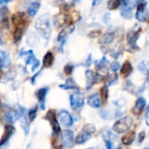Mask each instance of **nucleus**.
<instances>
[{
  "label": "nucleus",
  "mask_w": 149,
  "mask_h": 149,
  "mask_svg": "<svg viewBox=\"0 0 149 149\" xmlns=\"http://www.w3.org/2000/svg\"><path fill=\"white\" fill-rule=\"evenodd\" d=\"M100 35H101V31H100V30H94V31H91L88 34V37L89 38H97V37H99Z\"/></svg>",
  "instance_id": "c9c22d12"
},
{
  "label": "nucleus",
  "mask_w": 149,
  "mask_h": 149,
  "mask_svg": "<svg viewBox=\"0 0 149 149\" xmlns=\"http://www.w3.org/2000/svg\"><path fill=\"white\" fill-rule=\"evenodd\" d=\"M124 89L130 93H133V90L135 89V86L133 85V83L131 81H127L124 85Z\"/></svg>",
  "instance_id": "7c9ffc66"
},
{
  "label": "nucleus",
  "mask_w": 149,
  "mask_h": 149,
  "mask_svg": "<svg viewBox=\"0 0 149 149\" xmlns=\"http://www.w3.org/2000/svg\"><path fill=\"white\" fill-rule=\"evenodd\" d=\"M45 119L48 120L51 122V125H52V127L53 132L55 134H58L60 131V127H59V124L58 122V120L56 118V115H55L54 112L53 111H49L46 113Z\"/></svg>",
  "instance_id": "f8f14e48"
},
{
  "label": "nucleus",
  "mask_w": 149,
  "mask_h": 149,
  "mask_svg": "<svg viewBox=\"0 0 149 149\" xmlns=\"http://www.w3.org/2000/svg\"><path fill=\"white\" fill-rule=\"evenodd\" d=\"M36 115H37V108L34 107L32 109H31L29 111V119H30V121H33L36 118Z\"/></svg>",
  "instance_id": "473e14b6"
},
{
  "label": "nucleus",
  "mask_w": 149,
  "mask_h": 149,
  "mask_svg": "<svg viewBox=\"0 0 149 149\" xmlns=\"http://www.w3.org/2000/svg\"><path fill=\"white\" fill-rule=\"evenodd\" d=\"M10 65V58L8 52L0 50V69H6Z\"/></svg>",
  "instance_id": "4468645a"
},
{
  "label": "nucleus",
  "mask_w": 149,
  "mask_h": 149,
  "mask_svg": "<svg viewBox=\"0 0 149 149\" xmlns=\"http://www.w3.org/2000/svg\"><path fill=\"white\" fill-rule=\"evenodd\" d=\"M121 5L120 0H109L107 2V8L109 10H116Z\"/></svg>",
  "instance_id": "bb28decb"
},
{
  "label": "nucleus",
  "mask_w": 149,
  "mask_h": 149,
  "mask_svg": "<svg viewBox=\"0 0 149 149\" xmlns=\"http://www.w3.org/2000/svg\"><path fill=\"white\" fill-rule=\"evenodd\" d=\"M141 31V28L140 25L135 24L134 29L127 33V44L133 50H138L139 47L137 45V40L140 37V33Z\"/></svg>",
  "instance_id": "20e7f679"
},
{
  "label": "nucleus",
  "mask_w": 149,
  "mask_h": 149,
  "mask_svg": "<svg viewBox=\"0 0 149 149\" xmlns=\"http://www.w3.org/2000/svg\"><path fill=\"white\" fill-rule=\"evenodd\" d=\"M148 3L147 1H142L137 3V11L135 13V17L140 22H146L148 20Z\"/></svg>",
  "instance_id": "39448f33"
},
{
  "label": "nucleus",
  "mask_w": 149,
  "mask_h": 149,
  "mask_svg": "<svg viewBox=\"0 0 149 149\" xmlns=\"http://www.w3.org/2000/svg\"><path fill=\"white\" fill-rule=\"evenodd\" d=\"M133 72L132 64L129 61H126L120 68V75L123 78H127Z\"/></svg>",
  "instance_id": "412c9836"
},
{
  "label": "nucleus",
  "mask_w": 149,
  "mask_h": 149,
  "mask_svg": "<svg viewBox=\"0 0 149 149\" xmlns=\"http://www.w3.org/2000/svg\"><path fill=\"white\" fill-rule=\"evenodd\" d=\"M70 9H71V7H70V5L68 3H63L61 5V10L63 11H65V12H67Z\"/></svg>",
  "instance_id": "4c0bfd02"
},
{
  "label": "nucleus",
  "mask_w": 149,
  "mask_h": 149,
  "mask_svg": "<svg viewBox=\"0 0 149 149\" xmlns=\"http://www.w3.org/2000/svg\"><path fill=\"white\" fill-rule=\"evenodd\" d=\"M58 120L65 126L66 127H70L73 124V120H72V118L71 116V114L67 112V111H65V110H61L58 112Z\"/></svg>",
  "instance_id": "9b49d317"
},
{
  "label": "nucleus",
  "mask_w": 149,
  "mask_h": 149,
  "mask_svg": "<svg viewBox=\"0 0 149 149\" xmlns=\"http://www.w3.org/2000/svg\"><path fill=\"white\" fill-rule=\"evenodd\" d=\"M54 60V56L52 52H47L43 58V65L45 67H50Z\"/></svg>",
  "instance_id": "b1692460"
},
{
  "label": "nucleus",
  "mask_w": 149,
  "mask_h": 149,
  "mask_svg": "<svg viewBox=\"0 0 149 149\" xmlns=\"http://www.w3.org/2000/svg\"><path fill=\"white\" fill-rule=\"evenodd\" d=\"M134 140H135V132H131V133L126 134L122 138V142L125 145H131Z\"/></svg>",
  "instance_id": "a878e982"
},
{
  "label": "nucleus",
  "mask_w": 149,
  "mask_h": 149,
  "mask_svg": "<svg viewBox=\"0 0 149 149\" xmlns=\"http://www.w3.org/2000/svg\"><path fill=\"white\" fill-rule=\"evenodd\" d=\"M27 3V13L30 17H35L36 14L38 12L40 9V2L38 0H26L25 3Z\"/></svg>",
  "instance_id": "1a4fd4ad"
},
{
  "label": "nucleus",
  "mask_w": 149,
  "mask_h": 149,
  "mask_svg": "<svg viewBox=\"0 0 149 149\" xmlns=\"http://www.w3.org/2000/svg\"><path fill=\"white\" fill-rule=\"evenodd\" d=\"M58 149H62V148H58Z\"/></svg>",
  "instance_id": "a18cd8bd"
},
{
  "label": "nucleus",
  "mask_w": 149,
  "mask_h": 149,
  "mask_svg": "<svg viewBox=\"0 0 149 149\" xmlns=\"http://www.w3.org/2000/svg\"><path fill=\"white\" fill-rule=\"evenodd\" d=\"M73 31H74V25H73V24H70L69 26L64 28V29L59 32L57 40H58V42L60 44V49H61V51H62V49H63L64 45L65 44L66 38H67L72 32H73Z\"/></svg>",
  "instance_id": "0eeeda50"
},
{
  "label": "nucleus",
  "mask_w": 149,
  "mask_h": 149,
  "mask_svg": "<svg viewBox=\"0 0 149 149\" xmlns=\"http://www.w3.org/2000/svg\"><path fill=\"white\" fill-rule=\"evenodd\" d=\"M86 89L90 90L92 86L99 80V76L93 72L92 70L86 71Z\"/></svg>",
  "instance_id": "ddd939ff"
},
{
  "label": "nucleus",
  "mask_w": 149,
  "mask_h": 149,
  "mask_svg": "<svg viewBox=\"0 0 149 149\" xmlns=\"http://www.w3.org/2000/svg\"><path fill=\"white\" fill-rule=\"evenodd\" d=\"M11 21H12V24L16 26V27H18V28H24L26 21H27V18L24 15V13L23 12H17V13H15L12 15L11 17Z\"/></svg>",
  "instance_id": "9d476101"
},
{
  "label": "nucleus",
  "mask_w": 149,
  "mask_h": 149,
  "mask_svg": "<svg viewBox=\"0 0 149 149\" xmlns=\"http://www.w3.org/2000/svg\"><path fill=\"white\" fill-rule=\"evenodd\" d=\"M0 106H1V102H0Z\"/></svg>",
  "instance_id": "de8ad7c7"
},
{
  "label": "nucleus",
  "mask_w": 149,
  "mask_h": 149,
  "mask_svg": "<svg viewBox=\"0 0 149 149\" xmlns=\"http://www.w3.org/2000/svg\"><path fill=\"white\" fill-rule=\"evenodd\" d=\"M13 133H14V127H11V126H10V125L5 127L4 134H3V138H2V140H1V141H0V147H1L2 145H3L5 142L8 141V140L10 138V136L13 134Z\"/></svg>",
  "instance_id": "5701e85b"
},
{
  "label": "nucleus",
  "mask_w": 149,
  "mask_h": 149,
  "mask_svg": "<svg viewBox=\"0 0 149 149\" xmlns=\"http://www.w3.org/2000/svg\"><path fill=\"white\" fill-rule=\"evenodd\" d=\"M95 133V127L93 124H87L86 125L82 131L78 134L76 138V143L77 144H84L86 141H87L93 134Z\"/></svg>",
  "instance_id": "7ed1b4c3"
},
{
  "label": "nucleus",
  "mask_w": 149,
  "mask_h": 149,
  "mask_svg": "<svg viewBox=\"0 0 149 149\" xmlns=\"http://www.w3.org/2000/svg\"><path fill=\"white\" fill-rule=\"evenodd\" d=\"M12 0H0V5H4L8 3H10Z\"/></svg>",
  "instance_id": "37998d69"
},
{
  "label": "nucleus",
  "mask_w": 149,
  "mask_h": 149,
  "mask_svg": "<svg viewBox=\"0 0 149 149\" xmlns=\"http://www.w3.org/2000/svg\"><path fill=\"white\" fill-rule=\"evenodd\" d=\"M36 31L48 42L52 34V28L50 23V17L47 14H44L38 17L35 22Z\"/></svg>",
  "instance_id": "f257e3e1"
},
{
  "label": "nucleus",
  "mask_w": 149,
  "mask_h": 149,
  "mask_svg": "<svg viewBox=\"0 0 149 149\" xmlns=\"http://www.w3.org/2000/svg\"><path fill=\"white\" fill-rule=\"evenodd\" d=\"M9 13V10L6 6H3L0 8V17L3 18H7V14Z\"/></svg>",
  "instance_id": "2f4dec72"
},
{
  "label": "nucleus",
  "mask_w": 149,
  "mask_h": 149,
  "mask_svg": "<svg viewBox=\"0 0 149 149\" xmlns=\"http://www.w3.org/2000/svg\"><path fill=\"white\" fill-rule=\"evenodd\" d=\"M73 72V65L72 64H67L64 67V72L66 75H71Z\"/></svg>",
  "instance_id": "c85d7f7f"
},
{
  "label": "nucleus",
  "mask_w": 149,
  "mask_h": 149,
  "mask_svg": "<svg viewBox=\"0 0 149 149\" xmlns=\"http://www.w3.org/2000/svg\"><path fill=\"white\" fill-rule=\"evenodd\" d=\"M84 102H85V96L80 93H75L70 96V103L73 110L81 107L84 105Z\"/></svg>",
  "instance_id": "423d86ee"
},
{
  "label": "nucleus",
  "mask_w": 149,
  "mask_h": 149,
  "mask_svg": "<svg viewBox=\"0 0 149 149\" xmlns=\"http://www.w3.org/2000/svg\"><path fill=\"white\" fill-rule=\"evenodd\" d=\"M101 2H102V0H93L92 5H93V7H96V6H98Z\"/></svg>",
  "instance_id": "a19ab883"
},
{
  "label": "nucleus",
  "mask_w": 149,
  "mask_h": 149,
  "mask_svg": "<svg viewBox=\"0 0 149 149\" xmlns=\"http://www.w3.org/2000/svg\"><path fill=\"white\" fill-rule=\"evenodd\" d=\"M117 81H118V76H117L116 73H114V74H113V75H111V76L109 77L107 85V86H111V85H113L114 83H116Z\"/></svg>",
  "instance_id": "c756f323"
},
{
  "label": "nucleus",
  "mask_w": 149,
  "mask_h": 149,
  "mask_svg": "<svg viewBox=\"0 0 149 149\" xmlns=\"http://www.w3.org/2000/svg\"><path fill=\"white\" fill-rule=\"evenodd\" d=\"M139 70H140L141 72H147V71H148L147 63H146V62H141V63L139 65Z\"/></svg>",
  "instance_id": "e433bc0d"
},
{
  "label": "nucleus",
  "mask_w": 149,
  "mask_h": 149,
  "mask_svg": "<svg viewBox=\"0 0 149 149\" xmlns=\"http://www.w3.org/2000/svg\"><path fill=\"white\" fill-rule=\"evenodd\" d=\"M146 104H147L146 100L144 98H142V97L139 98L136 100L135 104H134V109H133L134 113H135L136 115H140L142 113V111L144 110V108L146 107Z\"/></svg>",
  "instance_id": "dca6fc26"
},
{
  "label": "nucleus",
  "mask_w": 149,
  "mask_h": 149,
  "mask_svg": "<svg viewBox=\"0 0 149 149\" xmlns=\"http://www.w3.org/2000/svg\"><path fill=\"white\" fill-rule=\"evenodd\" d=\"M119 149H120V148H119Z\"/></svg>",
  "instance_id": "8fccbe9b"
},
{
  "label": "nucleus",
  "mask_w": 149,
  "mask_h": 149,
  "mask_svg": "<svg viewBox=\"0 0 149 149\" xmlns=\"http://www.w3.org/2000/svg\"><path fill=\"white\" fill-rule=\"evenodd\" d=\"M66 20H67L66 14H64V13L57 14L56 16L53 17V24H54L55 27L60 28V27H62V26H64L65 24Z\"/></svg>",
  "instance_id": "f3484780"
},
{
  "label": "nucleus",
  "mask_w": 149,
  "mask_h": 149,
  "mask_svg": "<svg viewBox=\"0 0 149 149\" xmlns=\"http://www.w3.org/2000/svg\"><path fill=\"white\" fill-rule=\"evenodd\" d=\"M91 64H92V56H91V55H89L88 58H87V59H86V65L87 66H89Z\"/></svg>",
  "instance_id": "79ce46f5"
},
{
  "label": "nucleus",
  "mask_w": 149,
  "mask_h": 149,
  "mask_svg": "<svg viewBox=\"0 0 149 149\" xmlns=\"http://www.w3.org/2000/svg\"><path fill=\"white\" fill-rule=\"evenodd\" d=\"M145 132H142V133H141L140 134V136H139V142L140 143H141L143 141H144V139H145Z\"/></svg>",
  "instance_id": "ea45409f"
},
{
  "label": "nucleus",
  "mask_w": 149,
  "mask_h": 149,
  "mask_svg": "<svg viewBox=\"0 0 149 149\" xmlns=\"http://www.w3.org/2000/svg\"><path fill=\"white\" fill-rule=\"evenodd\" d=\"M133 122H134L133 121V119L130 116H126V117L122 118L121 120H118L113 125V130L115 133L119 134H124V133L127 132L131 128V127L133 125Z\"/></svg>",
  "instance_id": "f03ea898"
},
{
  "label": "nucleus",
  "mask_w": 149,
  "mask_h": 149,
  "mask_svg": "<svg viewBox=\"0 0 149 149\" xmlns=\"http://www.w3.org/2000/svg\"><path fill=\"white\" fill-rule=\"evenodd\" d=\"M59 87L62 89H65V90H79V87L78 86V85L76 84L74 79L72 78L67 79L65 83L60 85Z\"/></svg>",
  "instance_id": "4be33fe9"
},
{
  "label": "nucleus",
  "mask_w": 149,
  "mask_h": 149,
  "mask_svg": "<svg viewBox=\"0 0 149 149\" xmlns=\"http://www.w3.org/2000/svg\"><path fill=\"white\" fill-rule=\"evenodd\" d=\"M74 142V137H73V132L71 130H65L62 133V144L66 148H71L73 146Z\"/></svg>",
  "instance_id": "6e6552de"
},
{
  "label": "nucleus",
  "mask_w": 149,
  "mask_h": 149,
  "mask_svg": "<svg viewBox=\"0 0 149 149\" xmlns=\"http://www.w3.org/2000/svg\"><path fill=\"white\" fill-rule=\"evenodd\" d=\"M106 146L107 149H113V145L111 141H106Z\"/></svg>",
  "instance_id": "58836bf2"
},
{
  "label": "nucleus",
  "mask_w": 149,
  "mask_h": 149,
  "mask_svg": "<svg viewBox=\"0 0 149 149\" xmlns=\"http://www.w3.org/2000/svg\"><path fill=\"white\" fill-rule=\"evenodd\" d=\"M88 149H95V148H88Z\"/></svg>",
  "instance_id": "49530a36"
},
{
  "label": "nucleus",
  "mask_w": 149,
  "mask_h": 149,
  "mask_svg": "<svg viewBox=\"0 0 149 149\" xmlns=\"http://www.w3.org/2000/svg\"><path fill=\"white\" fill-rule=\"evenodd\" d=\"M115 38V34L114 32H107L106 34H104L100 38V44L103 45H108L110 44H112Z\"/></svg>",
  "instance_id": "aec40b11"
},
{
  "label": "nucleus",
  "mask_w": 149,
  "mask_h": 149,
  "mask_svg": "<svg viewBox=\"0 0 149 149\" xmlns=\"http://www.w3.org/2000/svg\"><path fill=\"white\" fill-rule=\"evenodd\" d=\"M133 6L131 3L122 4L120 7V15L122 17L126 19H131L133 17Z\"/></svg>",
  "instance_id": "2eb2a0df"
},
{
  "label": "nucleus",
  "mask_w": 149,
  "mask_h": 149,
  "mask_svg": "<svg viewBox=\"0 0 149 149\" xmlns=\"http://www.w3.org/2000/svg\"><path fill=\"white\" fill-rule=\"evenodd\" d=\"M120 65L118 62H113V63H112L111 65H110V69H111L113 72H116L118 70H120Z\"/></svg>",
  "instance_id": "f704fd0d"
},
{
  "label": "nucleus",
  "mask_w": 149,
  "mask_h": 149,
  "mask_svg": "<svg viewBox=\"0 0 149 149\" xmlns=\"http://www.w3.org/2000/svg\"><path fill=\"white\" fill-rule=\"evenodd\" d=\"M100 100H103V102H106L108 99V89L107 86H103L100 89Z\"/></svg>",
  "instance_id": "cd10ccee"
},
{
  "label": "nucleus",
  "mask_w": 149,
  "mask_h": 149,
  "mask_svg": "<svg viewBox=\"0 0 149 149\" xmlns=\"http://www.w3.org/2000/svg\"><path fill=\"white\" fill-rule=\"evenodd\" d=\"M120 3L122 4H129L131 3V0H120Z\"/></svg>",
  "instance_id": "c03bdc74"
},
{
  "label": "nucleus",
  "mask_w": 149,
  "mask_h": 149,
  "mask_svg": "<svg viewBox=\"0 0 149 149\" xmlns=\"http://www.w3.org/2000/svg\"><path fill=\"white\" fill-rule=\"evenodd\" d=\"M70 17H71V21H72V22H77V21L80 18V15H79V12L73 11V12L71 14Z\"/></svg>",
  "instance_id": "72a5a7b5"
},
{
  "label": "nucleus",
  "mask_w": 149,
  "mask_h": 149,
  "mask_svg": "<svg viewBox=\"0 0 149 149\" xmlns=\"http://www.w3.org/2000/svg\"><path fill=\"white\" fill-rule=\"evenodd\" d=\"M145 149H148V148H145Z\"/></svg>",
  "instance_id": "09e8293b"
},
{
  "label": "nucleus",
  "mask_w": 149,
  "mask_h": 149,
  "mask_svg": "<svg viewBox=\"0 0 149 149\" xmlns=\"http://www.w3.org/2000/svg\"><path fill=\"white\" fill-rule=\"evenodd\" d=\"M47 92H48V88L47 87H43V88L38 89L37 91V93H36L37 98L39 100L41 109H45V96H46Z\"/></svg>",
  "instance_id": "6ab92c4d"
},
{
  "label": "nucleus",
  "mask_w": 149,
  "mask_h": 149,
  "mask_svg": "<svg viewBox=\"0 0 149 149\" xmlns=\"http://www.w3.org/2000/svg\"><path fill=\"white\" fill-rule=\"evenodd\" d=\"M87 103L90 107L94 108H99L101 106V100L100 97V94L93 93L90 95L87 99Z\"/></svg>",
  "instance_id": "a211bd4d"
},
{
  "label": "nucleus",
  "mask_w": 149,
  "mask_h": 149,
  "mask_svg": "<svg viewBox=\"0 0 149 149\" xmlns=\"http://www.w3.org/2000/svg\"><path fill=\"white\" fill-rule=\"evenodd\" d=\"M23 34H24V28L16 27V30L13 33V40L16 44L20 42V40L23 38Z\"/></svg>",
  "instance_id": "393cba45"
}]
</instances>
